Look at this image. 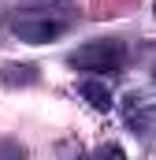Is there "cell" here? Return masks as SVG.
<instances>
[{
    "label": "cell",
    "instance_id": "obj_4",
    "mask_svg": "<svg viewBox=\"0 0 156 160\" xmlns=\"http://www.w3.org/2000/svg\"><path fill=\"white\" fill-rule=\"evenodd\" d=\"M78 97H85L89 101V108H97V112H108L115 101H112V89L100 82V75L97 78H85V82H78Z\"/></svg>",
    "mask_w": 156,
    "mask_h": 160
},
{
    "label": "cell",
    "instance_id": "obj_2",
    "mask_svg": "<svg viewBox=\"0 0 156 160\" xmlns=\"http://www.w3.org/2000/svg\"><path fill=\"white\" fill-rule=\"evenodd\" d=\"M67 30V19H56V15H22L11 22V34L26 45H45V41L63 38Z\"/></svg>",
    "mask_w": 156,
    "mask_h": 160
},
{
    "label": "cell",
    "instance_id": "obj_8",
    "mask_svg": "<svg viewBox=\"0 0 156 160\" xmlns=\"http://www.w3.org/2000/svg\"><path fill=\"white\" fill-rule=\"evenodd\" d=\"M153 11H156V0H153Z\"/></svg>",
    "mask_w": 156,
    "mask_h": 160
},
{
    "label": "cell",
    "instance_id": "obj_7",
    "mask_svg": "<svg viewBox=\"0 0 156 160\" xmlns=\"http://www.w3.org/2000/svg\"><path fill=\"white\" fill-rule=\"evenodd\" d=\"M0 153H26L22 145H11V142H0Z\"/></svg>",
    "mask_w": 156,
    "mask_h": 160
},
{
    "label": "cell",
    "instance_id": "obj_1",
    "mask_svg": "<svg viewBox=\"0 0 156 160\" xmlns=\"http://www.w3.org/2000/svg\"><path fill=\"white\" fill-rule=\"evenodd\" d=\"M67 63L85 75H119L126 63V48H123V41H112V38L85 41L82 48H75L67 56Z\"/></svg>",
    "mask_w": 156,
    "mask_h": 160
},
{
    "label": "cell",
    "instance_id": "obj_3",
    "mask_svg": "<svg viewBox=\"0 0 156 160\" xmlns=\"http://www.w3.org/2000/svg\"><path fill=\"white\" fill-rule=\"evenodd\" d=\"M126 127L141 138H156V97H145V93H130L126 97Z\"/></svg>",
    "mask_w": 156,
    "mask_h": 160
},
{
    "label": "cell",
    "instance_id": "obj_5",
    "mask_svg": "<svg viewBox=\"0 0 156 160\" xmlns=\"http://www.w3.org/2000/svg\"><path fill=\"white\" fill-rule=\"evenodd\" d=\"M0 78L7 86H34L37 82V67L34 63H4L0 67Z\"/></svg>",
    "mask_w": 156,
    "mask_h": 160
},
{
    "label": "cell",
    "instance_id": "obj_6",
    "mask_svg": "<svg viewBox=\"0 0 156 160\" xmlns=\"http://www.w3.org/2000/svg\"><path fill=\"white\" fill-rule=\"evenodd\" d=\"M97 153H100V157H108V153H112V157H123V149H119V145H100Z\"/></svg>",
    "mask_w": 156,
    "mask_h": 160
}]
</instances>
